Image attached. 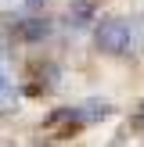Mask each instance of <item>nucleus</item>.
I'll return each instance as SVG.
<instances>
[{
    "label": "nucleus",
    "mask_w": 144,
    "mask_h": 147,
    "mask_svg": "<svg viewBox=\"0 0 144 147\" xmlns=\"http://www.w3.org/2000/svg\"><path fill=\"white\" fill-rule=\"evenodd\" d=\"M14 97H18V86H14V76L7 72V65L0 61V111L4 108L14 104Z\"/></svg>",
    "instance_id": "f03ea898"
},
{
    "label": "nucleus",
    "mask_w": 144,
    "mask_h": 147,
    "mask_svg": "<svg viewBox=\"0 0 144 147\" xmlns=\"http://www.w3.org/2000/svg\"><path fill=\"white\" fill-rule=\"evenodd\" d=\"M94 43L112 57H133L144 47V22L133 14H108L94 25Z\"/></svg>",
    "instance_id": "f257e3e1"
}]
</instances>
